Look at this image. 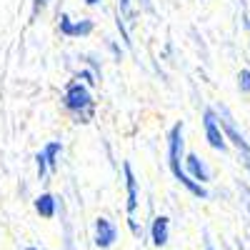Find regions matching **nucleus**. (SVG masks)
Masks as SVG:
<instances>
[{
    "label": "nucleus",
    "instance_id": "nucleus-11",
    "mask_svg": "<svg viewBox=\"0 0 250 250\" xmlns=\"http://www.w3.org/2000/svg\"><path fill=\"white\" fill-rule=\"evenodd\" d=\"M33 208H35V213H38L40 218L50 220V218H55V213H58V198H55L53 193H40V195L33 200Z\"/></svg>",
    "mask_w": 250,
    "mask_h": 250
},
{
    "label": "nucleus",
    "instance_id": "nucleus-16",
    "mask_svg": "<svg viewBox=\"0 0 250 250\" xmlns=\"http://www.w3.org/2000/svg\"><path fill=\"white\" fill-rule=\"evenodd\" d=\"M85 5H98V0H85Z\"/></svg>",
    "mask_w": 250,
    "mask_h": 250
},
{
    "label": "nucleus",
    "instance_id": "nucleus-8",
    "mask_svg": "<svg viewBox=\"0 0 250 250\" xmlns=\"http://www.w3.org/2000/svg\"><path fill=\"white\" fill-rule=\"evenodd\" d=\"M185 173L190 175L195 183H200V185H205L208 180H210V170H208L205 160L200 155H195V153H188L185 155Z\"/></svg>",
    "mask_w": 250,
    "mask_h": 250
},
{
    "label": "nucleus",
    "instance_id": "nucleus-14",
    "mask_svg": "<svg viewBox=\"0 0 250 250\" xmlns=\"http://www.w3.org/2000/svg\"><path fill=\"white\" fill-rule=\"evenodd\" d=\"M128 225H130V230H133V235H135V238H143V228L135 223V218H133V215H128Z\"/></svg>",
    "mask_w": 250,
    "mask_h": 250
},
{
    "label": "nucleus",
    "instance_id": "nucleus-9",
    "mask_svg": "<svg viewBox=\"0 0 250 250\" xmlns=\"http://www.w3.org/2000/svg\"><path fill=\"white\" fill-rule=\"evenodd\" d=\"M123 175H125V193H128L125 210H128V215H133L135 208H138V180H135V173H133L130 163H123Z\"/></svg>",
    "mask_w": 250,
    "mask_h": 250
},
{
    "label": "nucleus",
    "instance_id": "nucleus-13",
    "mask_svg": "<svg viewBox=\"0 0 250 250\" xmlns=\"http://www.w3.org/2000/svg\"><path fill=\"white\" fill-rule=\"evenodd\" d=\"M98 78H100L98 70H80V73H78V80H83L85 85H95Z\"/></svg>",
    "mask_w": 250,
    "mask_h": 250
},
{
    "label": "nucleus",
    "instance_id": "nucleus-10",
    "mask_svg": "<svg viewBox=\"0 0 250 250\" xmlns=\"http://www.w3.org/2000/svg\"><path fill=\"white\" fill-rule=\"evenodd\" d=\"M150 240L155 248H163V245H168L170 240V218L168 215H158L150 225Z\"/></svg>",
    "mask_w": 250,
    "mask_h": 250
},
{
    "label": "nucleus",
    "instance_id": "nucleus-17",
    "mask_svg": "<svg viewBox=\"0 0 250 250\" xmlns=\"http://www.w3.org/2000/svg\"><path fill=\"white\" fill-rule=\"evenodd\" d=\"M25 250H38V248H33V245H30V248H25Z\"/></svg>",
    "mask_w": 250,
    "mask_h": 250
},
{
    "label": "nucleus",
    "instance_id": "nucleus-12",
    "mask_svg": "<svg viewBox=\"0 0 250 250\" xmlns=\"http://www.w3.org/2000/svg\"><path fill=\"white\" fill-rule=\"evenodd\" d=\"M238 90L245 93V95H250V70L248 68H243L238 73Z\"/></svg>",
    "mask_w": 250,
    "mask_h": 250
},
{
    "label": "nucleus",
    "instance_id": "nucleus-4",
    "mask_svg": "<svg viewBox=\"0 0 250 250\" xmlns=\"http://www.w3.org/2000/svg\"><path fill=\"white\" fill-rule=\"evenodd\" d=\"M218 118H220V125H223V130H225V135H228V140H230L233 145H235V150L240 153V160H243V165L250 170V143L245 140V135L238 130V125H235V120L230 118V113H228L225 108H218Z\"/></svg>",
    "mask_w": 250,
    "mask_h": 250
},
{
    "label": "nucleus",
    "instance_id": "nucleus-1",
    "mask_svg": "<svg viewBox=\"0 0 250 250\" xmlns=\"http://www.w3.org/2000/svg\"><path fill=\"white\" fill-rule=\"evenodd\" d=\"M183 120H178L173 128H170V133H168V168H170V173H173V178L185 188L190 195H195V198H200V200H205L208 198V190H205V185H200V183H195L190 175L185 173V150H183Z\"/></svg>",
    "mask_w": 250,
    "mask_h": 250
},
{
    "label": "nucleus",
    "instance_id": "nucleus-3",
    "mask_svg": "<svg viewBox=\"0 0 250 250\" xmlns=\"http://www.w3.org/2000/svg\"><path fill=\"white\" fill-rule=\"evenodd\" d=\"M203 133H205V140L213 150H220V153L228 150V135H225L223 125H220V118H218L215 108L203 110Z\"/></svg>",
    "mask_w": 250,
    "mask_h": 250
},
{
    "label": "nucleus",
    "instance_id": "nucleus-5",
    "mask_svg": "<svg viewBox=\"0 0 250 250\" xmlns=\"http://www.w3.org/2000/svg\"><path fill=\"white\" fill-rule=\"evenodd\" d=\"M62 153V143L60 140H50L43 145V150L35 155V168H38V180H45L48 173L58 170V158Z\"/></svg>",
    "mask_w": 250,
    "mask_h": 250
},
{
    "label": "nucleus",
    "instance_id": "nucleus-7",
    "mask_svg": "<svg viewBox=\"0 0 250 250\" xmlns=\"http://www.w3.org/2000/svg\"><path fill=\"white\" fill-rule=\"evenodd\" d=\"M115 240H118V228H115V223L113 220H108V218H95V245L100 248V250H108V248H113L115 245Z\"/></svg>",
    "mask_w": 250,
    "mask_h": 250
},
{
    "label": "nucleus",
    "instance_id": "nucleus-2",
    "mask_svg": "<svg viewBox=\"0 0 250 250\" xmlns=\"http://www.w3.org/2000/svg\"><path fill=\"white\" fill-rule=\"evenodd\" d=\"M62 108H65L78 123H90L95 113V100L90 95V85H85L83 80H70L65 90H62Z\"/></svg>",
    "mask_w": 250,
    "mask_h": 250
},
{
    "label": "nucleus",
    "instance_id": "nucleus-18",
    "mask_svg": "<svg viewBox=\"0 0 250 250\" xmlns=\"http://www.w3.org/2000/svg\"><path fill=\"white\" fill-rule=\"evenodd\" d=\"M208 250H215V248H208Z\"/></svg>",
    "mask_w": 250,
    "mask_h": 250
},
{
    "label": "nucleus",
    "instance_id": "nucleus-6",
    "mask_svg": "<svg viewBox=\"0 0 250 250\" xmlns=\"http://www.w3.org/2000/svg\"><path fill=\"white\" fill-rule=\"evenodd\" d=\"M58 30L60 35H65V38H85L95 30V23L88 18H83V20H73L68 13H60L58 18Z\"/></svg>",
    "mask_w": 250,
    "mask_h": 250
},
{
    "label": "nucleus",
    "instance_id": "nucleus-15",
    "mask_svg": "<svg viewBox=\"0 0 250 250\" xmlns=\"http://www.w3.org/2000/svg\"><path fill=\"white\" fill-rule=\"evenodd\" d=\"M43 5H45V0H35V3H33V13H38Z\"/></svg>",
    "mask_w": 250,
    "mask_h": 250
}]
</instances>
